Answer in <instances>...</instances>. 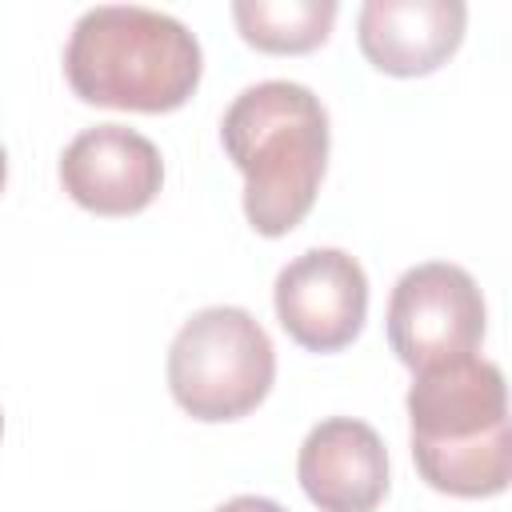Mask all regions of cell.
Segmentation results:
<instances>
[{"mask_svg": "<svg viewBox=\"0 0 512 512\" xmlns=\"http://www.w3.org/2000/svg\"><path fill=\"white\" fill-rule=\"evenodd\" d=\"M412 460L448 496H496L512 476L504 372L476 356H448L416 368L408 388Z\"/></svg>", "mask_w": 512, "mask_h": 512, "instance_id": "obj_1", "label": "cell"}, {"mask_svg": "<svg viewBox=\"0 0 512 512\" xmlns=\"http://www.w3.org/2000/svg\"><path fill=\"white\" fill-rule=\"evenodd\" d=\"M220 140L244 172V216L260 236L292 232L316 204L328 164V112L296 80H260L244 88L224 120Z\"/></svg>", "mask_w": 512, "mask_h": 512, "instance_id": "obj_2", "label": "cell"}, {"mask_svg": "<svg viewBox=\"0 0 512 512\" xmlns=\"http://www.w3.org/2000/svg\"><path fill=\"white\" fill-rule=\"evenodd\" d=\"M200 40L168 12L140 4H96L68 36L64 76L100 108L172 112L200 84Z\"/></svg>", "mask_w": 512, "mask_h": 512, "instance_id": "obj_3", "label": "cell"}, {"mask_svg": "<svg viewBox=\"0 0 512 512\" xmlns=\"http://www.w3.org/2000/svg\"><path fill=\"white\" fill-rule=\"evenodd\" d=\"M276 352L252 312L232 304L200 308L168 348V388L196 420H240L272 388Z\"/></svg>", "mask_w": 512, "mask_h": 512, "instance_id": "obj_4", "label": "cell"}, {"mask_svg": "<svg viewBox=\"0 0 512 512\" xmlns=\"http://www.w3.org/2000/svg\"><path fill=\"white\" fill-rule=\"evenodd\" d=\"M484 320V296L460 264H416L388 296V344L412 372L476 352L484 340Z\"/></svg>", "mask_w": 512, "mask_h": 512, "instance_id": "obj_5", "label": "cell"}, {"mask_svg": "<svg viewBox=\"0 0 512 512\" xmlns=\"http://www.w3.org/2000/svg\"><path fill=\"white\" fill-rule=\"evenodd\" d=\"M276 320L308 352H336L356 340L368 316V276L340 248H308L276 276Z\"/></svg>", "mask_w": 512, "mask_h": 512, "instance_id": "obj_6", "label": "cell"}, {"mask_svg": "<svg viewBox=\"0 0 512 512\" xmlns=\"http://www.w3.org/2000/svg\"><path fill=\"white\" fill-rule=\"evenodd\" d=\"M64 192L96 216H132L148 208L164 184L160 148L128 124H96L60 152Z\"/></svg>", "mask_w": 512, "mask_h": 512, "instance_id": "obj_7", "label": "cell"}, {"mask_svg": "<svg viewBox=\"0 0 512 512\" xmlns=\"http://www.w3.org/2000/svg\"><path fill=\"white\" fill-rule=\"evenodd\" d=\"M296 476L320 512H372L388 492V452L372 424L332 416L304 436Z\"/></svg>", "mask_w": 512, "mask_h": 512, "instance_id": "obj_8", "label": "cell"}, {"mask_svg": "<svg viewBox=\"0 0 512 512\" xmlns=\"http://www.w3.org/2000/svg\"><path fill=\"white\" fill-rule=\"evenodd\" d=\"M460 0H368L356 20L360 52L388 76L436 72L464 36Z\"/></svg>", "mask_w": 512, "mask_h": 512, "instance_id": "obj_9", "label": "cell"}, {"mask_svg": "<svg viewBox=\"0 0 512 512\" xmlns=\"http://www.w3.org/2000/svg\"><path fill=\"white\" fill-rule=\"evenodd\" d=\"M232 20L260 52H308L328 40L336 0H236Z\"/></svg>", "mask_w": 512, "mask_h": 512, "instance_id": "obj_10", "label": "cell"}, {"mask_svg": "<svg viewBox=\"0 0 512 512\" xmlns=\"http://www.w3.org/2000/svg\"><path fill=\"white\" fill-rule=\"evenodd\" d=\"M216 512H284V508L276 500H268V496H232Z\"/></svg>", "mask_w": 512, "mask_h": 512, "instance_id": "obj_11", "label": "cell"}, {"mask_svg": "<svg viewBox=\"0 0 512 512\" xmlns=\"http://www.w3.org/2000/svg\"><path fill=\"white\" fill-rule=\"evenodd\" d=\"M4 180H8V160H4V148H0V188H4Z\"/></svg>", "mask_w": 512, "mask_h": 512, "instance_id": "obj_12", "label": "cell"}, {"mask_svg": "<svg viewBox=\"0 0 512 512\" xmlns=\"http://www.w3.org/2000/svg\"><path fill=\"white\" fill-rule=\"evenodd\" d=\"M0 432H4V416H0Z\"/></svg>", "mask_w": 512, "mask_h": 512, "instance_id": "obj_13", "label": "cell"}]
</instances>
